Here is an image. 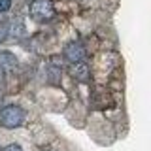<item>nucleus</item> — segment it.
Listing matches in <instances>:
<instances>
[{
  "mask_svg": "<svg viewBox=\"0 0 151 151\" xmlns=\"http://www.w3.org/2000/svg\"><path fill=\"white\" fill-rule=\"evenodd\" d=\"M2 79H4V70L0 68V83H2Z\"/></svg>",
  "mask_w": 151,
  "mask_h": 151,
  "instance_id": "1a4fd4ad",
  "label": "nucleus"
},
{
  "mask_svg": "<svg viewBox=\"0 0 151 151\" xmlns=\"http://www.w3.org/2000/svg\"><path fill=\"white\" fill-rule=\"evenodd\" d=\"M64 57L66 60H70V63H81L85 59V47L79 44V42H70L68 45L64 47Z\"/></svg>",
  "mask_w": 151,
  "mask_h": 151,
  "instance_id": "7ed1b4c3",
  "label": "nucleus"
},
{
  "mask_svg": "<svg viewBox=\"0 0 151 151\" xmlns=\"http://www.w3.org/2000/svg\"><path fill=\"white\" fill-rule=\"evenodd\" d=\"M2 151H23L21 147H19L17 144H12V145H8V147H4Z\"/></svg>",
  "mask_w": 151,
  "mask_h": 151,
  "instance_id": "6e6552de",
  "label": "nucleus"
},
{
  "mask_svg": "<svg viewBox=\"0 0 151 151\" xmlns=\"http://www.w3.org/2000/svg\"><path fill=\"white\" fill-rule=\"evenodd\" d=\"M27 113L21 106H15V104H9V106H4L0 110V123L6 129H17L25 123Z\"/></svg>",
  "mask_w": 151,
  "mask_h": 151,
  "instance_id": "f257e3e1",
  "label": "nucleus"
},
{
  "mask_svg": "<svg viewBox=\"0 0 151 151\" xmlns=\"http://www.w3.org/2000/svg\"><path fill=\"white\" fill-rule=\"evenodd\" d=\"M72 76L76 79H79V81H87L89 79V66L83 63H74V66H72Z\"/></svg>",
  "mask_w": 151,
  "mask_h": 151,
  "instance_id": "39448f33",
  "label": "nucleus"
},
{
  "mask_svg": "<svg viewBox=\"0 0 151 151\" xmlns=\"http://www.w3.org/2000/svg\"><path fill=\"white\" fill-rule=\"evenodd\" d=\"M30 15L36 21H49L55 15V8L51 0H32L30 4Z\"/></svg>",
  "mask_w": 151,
  "mask_h": 151,
  "instance_id": "f03ea898",
  "label": "nucleus"
},
{
  "mask_svg": "<svg viewBox=\"0 0 151 151\" xmlns=\"http://www.w3.org/2000/svg\"><path fill=\"white\" fill-rule=\"evenodd\" d=\"M0 68H2L4 72L15 70L17 68V59L12 53H8V51H2V53H0Z\"/></svg>",
  "mask_w": 151,
  "mask_h": 151,
  "instance_id": "20e7f679",
  "label": "nucleus"
},
{
  "mask_svg": "<svg viewBox=\"0 0 151 151\" xmlns=\"http://www.w3.org/2000/svg\"><path fill=\"white\" fill-rule=\"evenodd\" d=\"M12 9V0H0V13Z\"/></svg>",
  "mask_w": 151,
  "mask_h": 151,
  "instance_id": "423d86ee",
  "label": "nucleus"
},
{
  "mask_svg": "<svg viewBox=\"0 0 151 151\" xmlns=\"http://www.w3.org/2000/svg\"><path fill=\"white\" fill-rule=\"evenodd\" d=\"M6 36H8V25L6 23H0V42H4Z\"/></svg>",
  "mask_w": 151,
  "mask_h": 151,
  "instance_id": "0eeeda50",
  "label": "nucleus"
}]
</instances>
